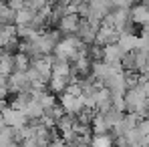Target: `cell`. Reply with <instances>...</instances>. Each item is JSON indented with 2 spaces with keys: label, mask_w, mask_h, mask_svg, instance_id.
Masks as SVG:
<instances>
[{
  "label": "cell",
  "mask_w": 149,
  "mask_h": 147,
  "mask_svg": "<svg viewBox=\"0 0 149 147\" xmlns=\"http://www.w3.org/2000/svg\"><path fill=\"white\" fill-rule=\"evenodd\" d=\"M2 117H4V123L8 127H14V129H18V127H22V125L28 123V117L24 115V111L18 109V107H4L2 109Z\"/></svg>",
  "instance_id": "cell-7"
},
{
  "label": "cell",
  "mask_w": 149,
  "mask_h": 147,
  "mask_svg": "<svg viewBox=\"0 0 149 147\" xmlns=\"http://www.w3.org/2000/svg\"><path fill=\"white\" fill-rule=\"evenodd\" d=\"M6 4L16 12V10H20V8H24V6H26V0H8Z\"/></svg>",
  "instance_id": "cell-24"
},
{
  "label": "cell",
  "mask_w": 149,
  "mask_h": 147,
  "mask_svg": "<svg viewBox=\"0 0 149 147\" xmlns=\"http://www.w3.org/2000/svg\"><path fill=\"white\" fill-rule=\"evenodd\" d=\"M16 143V137H14V127H8L4 125L0 129V145H12Z\"/></svg>",
  "instance_id": "cell-19"
},
{
  "label": "cell",
  "mask_w": 149,
  "mask_h": 147,
  "mask_svg": "<svg viewBox=\"0 0 149 147\" xmlns=\"http://www.w3.org/2000/svg\"><path fill=\"white\" fill-rule=\"evenodd\" d=\"M119 34H121V30H117L113 24H107V22L101 20V26H99V30H97V36H95V45L105 47V45L117 42L119 40Z\"/></svg>",
  "instance_id": "cell-5"
},
{
  "label": "cell",
  "mask_w": 149,
  "mask_h": 147,
  "mask_svg": "<svg viewBox=\"0 0 149 147\" xmlns=\"http://www.w3.org/2000/svg\"><path fill=\"white\" fill-rule=\"evenodd\" d=\"M91 143L93 145H111V143H115V139L109 135V131L107 133H97L93 139H91Z\"/></svg>",
  "instance_id": "cell-22"
},
{
  "label": "cell",
  "mask_w": 149,
  "mask_h": 147,
  "mask_svg": "<svg viewBox=\"0 0 149 147\" xmlns=\"http://www.w3.org/2000/svg\"><path fill=\"white\" fill-rule=\"evenodd\" d=\"M8 22H14V10L4 2L0 4V24H8Z\"/></svg>",
  "instance_id": "cell-21"
},
{
  "label": "cell",
  "mask_w": 149,
  "mask_h": 147,
  "mask_svg": "<svg viewBox=\"0 0 149 147\" xmlns=\"http://www.w3.org/2000/svg\"><path fill=\"white\" fill-rule=\"evenodd\" d=\"M4 125H6V123H4V117H2V111H0V129H2Z\"/></svg>",
  "instance_id": "cell-27"
},
{
  "label": "cell",
  "mask_w": 149,
  "mask_h": 147,
  "mask_svg": "<svg viewBox=\"0 0 149 147\" xmlns=\"http://www.w3.org/2000/svg\"><path fill=\"white\" fill-rule=\"evenodd\" d=\"M0 49L4 50H14L18 49V32L16 24H0Z\"/></svg>",
  "instance_id": "cell-4"
},
{
  "label": "cell",
  "mask_w": 149,
  "mask_h": 147,
  "mask_svg": "<svg viewBox=\"0 0 149 147\" xmlns=\"http://www.w3.org/2000/svg\"><path fill=\"white\" fill-rule=\"evenodd\" d=\"M14 71V54H10V50L0 49V75H8Z\"/></svg>",
  "instance_id": "cell-15"
},
{
  "label": "cell",
  "mask_w": 149,
  "mask_h": 147,
  "mask_svg": "<svg viewBox=\"0 0 149 147\" xmlns=\"http://www.w3.org/2000/svg\"><path fill=\"white\" fill-rule=\"evenodd\" d=\"M22 111H24V115L28 117V121H38V119L42 117V113H45L42 105H40V103H38V101H36L34 97L28 101V105H26Z\"/></svg>",
  "instance_id": "cell-14"
},
{
  "label": "cell",
  "mask_w": 149,
  "mask_h": 147,
  "mask_svg": "<svg viewBox=\"0 0 149 147\" xmlns=\"http://www.w3.org/2000/svg\"><path fill=\"white\" fill-rule=\"evenodd\" d=\"M113 2V6H121V8H129L135 0H111Z\"/></svg>",
  "instance_id": "cell-26"
},
{
  "label": "cell",
  "mask_w": 149,
  "mask_h": 147,
  "mask_svg": "<svg viewBox=\"0 0 149 147\" xmlns=\"http://www.w3.org/2000/svg\"><path fill=\"white\" fill-rule=\"evenodd\" d=\"M117 45H119L125 52H133V50L139 49V36H137L135 32H131V30H123V32L119 34Z\"/></svg>",
  "instance_id": "cell-10"
},
{
  "label": "cell",
  "mask_w": 149,
  "mask_h": 147,
  "mask_svg": "<svg viewBox=\"0 0 149 147\" xmlns=\"http://www.w3.org/2000/svg\"><path fill=\"white\" fill-rule=\"evenodd\" d=\"M4 2H6V0H0V4H4Z\"/></svg>",
  "instance_id": "cell-28"
},
{
  "label": "cell",
  "mask_w": 149,
  "mask_h": 147,
  "mask_svg": "<svg viewBox=\"0 0 149 147\" xmlns=\"http://www.w3.org/2000/svg\"><path fill=\"white\" fill-rule=\"evenodd\" d=\"M91 127H93V131H95V133H107V131H111V125H109L107 117H105L103 113H97V115L93 117Z\"/></svg>",
  "instance_id": "cell-18"
},
{
  "label": "cell",
  "mask_w": 149,
  "mask_h": 147,
  "mask_svg": "<svg viewBox=\"0 0 149 147\" xmlns=\"http://www.w3.org/2000/svg\"><path fill=\"white\" fill-rule=\"evenodd\" d=\"M123 97H125V107H127V111L137 113L139 117L147 115V111H149V99H147L145 89H143L141 85H133V87H129V89L125 91Z\"/></svg>",
  "instance_id": "cell-1"
},
{
  "label": "cell",
  "mask_w": 149,
  "mask_h": 147,
  "mask_svg": "<svg viewBox=\"0 0 149 147\" xmlns=\"http://www.w3.org/2000/svg\"><path fill=\"white\" fill-rule=\"evenodd\" d=\"M30 67V54H26L24 50H18L14 54V69L18 71H26Z\"/></svg>",
  "instance_id": "cell-20"
},
{
  "label": "cell",
  "mask_w": 149,
  "mask_h": 147,
  "mask_svg": "<svg viewBox=\"0 0 149 147\" xmlns=\"http://www.w3.org/2000/svg\"><path fill=\"white\" fill-rule=\"evenodd\" d=\"M79 24H81V16L77 12H69V14L58 18V30L63 34H77Z\"/></svg>",
  "instance_id": "cell-9"
},
{
  "label": "cell",
  "mask_w": 149,
  "mask_h": 147,
  "mask_svg": "<svg viewBox=\"0 0 149 147\" xmlns=\"http://www.w3.org/2000/svg\"><path fill=\"white\" fill-rule=\"evenodd\" d=\"M129 20H131V12H129V8H121V6H115V10H111V12L103 18V22L113 24L117 30H121V32L127 30Z\"/></svg>",
  "instance_id": "cell-3"
},
{
  "label": "cell",
  "mask_w": 149,
  "mask_h": 147,
  "mask_svg": "<svg viewBox=\"0 0 149 147\" xmlns=\"http://www.w3.org/2000/svg\"><path fill=\"white\" fill-rule=\"evenodd\" d=\"M131 22L139 26H145L149 22V6L147 4H137L131 8Z\"/></svg>",
  "instance_id": "cell-12"
},
{
  "label": "cell",
  "mask_w": 149,
  "mask_h": 147,
  "mask_svg": "<svg viewBox=\"0 0 149 147\" xmlns=\"http://www.w3.org/2000/svg\"><path fill=\"white\" fill-rule=\"evenodd\" d=\"M69 81H71V77H65V75H50V79H49V89L54 93V95H61V93L67 89Z\"/></svg>",
  "instance_id": "cell-13"
},
{
  "label": "cell",
  "mask_w": 149,
  "mask_h": 147,
  "mask_svg": "<svg viewBox=\"0 0 149 147\" xmlns=\"http://www.w3.org/2000/svg\"><path fill=\"white\" fill-rule=\"evenodd\" d=\"M87 49V45L77 36V34H69L67 38H61L56 45H54V59H61V61H74V56L81 52V50Z\"/></svg>",
  "instance_id": "cell-2"
},
{
  "label": "cell",
  "mask_w": 149,
  "mask_h": 147,
  "mask_svg": "<svg viewBox=\"0 0 149 147\" xmlns=\"http://www.w3.org/2000/svg\"><path fill=\"white\" fill-rule=\"evenodd\" d=\"M113 109H117V111H127V107H125V97L123 95H113Z\"/></svg>",
  "instance_id": "cell-23"
},
{
  "label": "cell",
  "mask_w": 149,
  "mask_h": 147,
  "mask_svg": "<svg viewBox=\"0 0 149 147\" xmlns=\"http://www.w3.org/2000/svg\"><path fill=\"white\" fill-rule=\"evenodd\" d=\"M32 97L42 105V109H45V111H47V109H52V107L56 105V99H54V93H52V91L47 93V91L42 89V91H38V93H32Z\"/></svg>",
  "instance_id": "cell-16"
},
{
  "label": "cell",
  "mask_w": 149,
  "mask_h": 147,
  "mask_svg": "<svg viewBox=\"0 0 149 147\" xmlns=\"http://www.w3.org/2000/svg\"><path fill=\"white\" fill-rule=\"evenodd\" d=\"M147 24H149V22H147Z\"/></svg>",
  "instance_id": "cell-30"
},
{
  "label": "cell",
  "mask_w": 149,
  "mask_h": 147,
  "mask_svg": "<svg viewBox=\"0 0 149 147\" xmlns=\"http://www.w3.org/2000/svg\"><path fill=\"white\" fill-rule=\"evenodd\" d=\"M8 89H10V93L28 91V89H30V81H28L26 71H18V69H14L12 73L8 75Z\"/></svg>",
  "instance_id": "cell-8"
},
{
  "label": "cell",
  "mask_w": 149,
  "mask_h": 147,
  "mask_svg": "<svg viewBox=\"0 0 149 147\" xmlns=\"http://www.w3.org/2000/svg\"><path fill=\"white\" fill-rule=\"evenodd\" d=\"M123 56H125V50L117 42H111V45L103 47V61H107V63H121Z\"/></svg>",
  "instance_id": "cell-11"
},
{
  "label": "cell",
  "mask_w": 149,
  "mask_h": 147,
  "mask_svg": "<svg viewBox=\"0 0 149 147\" xmlns=\"http://www.w3.org/2000/svg\"><path fill=\"white\" fill-rule=\"evenodd\" d=\"M32 16H34V10L24 6L14 12V24H32Z\"/></svg>",
  "instance_id": "cell-17"
},
{
  "label": "cell",
  "mask_w": 149,
  "mask_h": 147,
  "mask_svg": "<svg viewBox=\"0 0 149 147\" xmlns=\"http://www.w3.org/2000/svg\"><path fill=\"white\" fill-rule=\"evenodd\" d=\"M61 107L65 109V113L69 115H77L81 109H85V101H83V93L81 95H73V93H61Z\"/></svg>",
  "instance_id": "cell-6"
},
{
  "label": "cell",
  "mask_w": 149,
  "mask_h": 147,
  "mask_svg": "<svg viewBox=\"0 0 149 147\" xmlns=\"http://www.w3.org/2000/svg\"><path fill=\"white\" fill-rule=\"evenodd\" d=\"M49 2H56V0H49Z\"/></svg>",
  "instance_id": "cell-29"
},
{
  "label": "cell",
  "mask_w": 149,
  "mask_h": 147,
  "mask_svg": "<svg viewBox=\"0 0 149 147\" xmlns=\"http://www.w3.org/2000/svg\"><path fill=\"white\" fill-rule=\"evenodd\" d=\"M139 131L145 135V137H149V119H139Z\"/></svg>",
  "instance_id": "cell-25"
}]
</instances>
